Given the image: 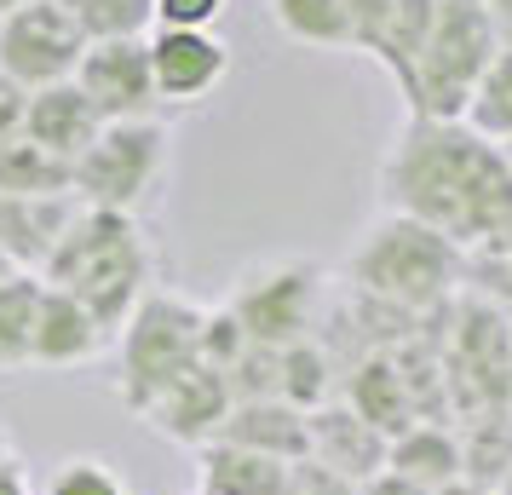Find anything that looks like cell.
Here are the masks:
<instances>
[{
	"mask_svg": "<svg viewBox=\"0 0 512 495\" xmlns=\"http://www.w3.org/2000/svg\"><path fill=\"white\" fill-rule=\"evenodd\" d=\"M231 380L219 375L213 363H196V369H185V375L173 380V386H162L156 398L144 403L139 421L156 432V438H167V444H190V449H208L213 432L225 426V415H231Z\"/></svg>",
	"mask_w": 512,
	"mask_h": 495,
	"instance_id": "11",
	"label": "cell"
},
{
	"mask_svg": "<svg viewBox=\"0 0 512 495\" xmlns=\"http://www.w3.org/2000/svg\"><path fill=\"white\" fill-rule=\"evenodd\" d=\"M202 323H208V306H196L190 294H173V288H150L139 300V311L127 317L121 340V375H116V398L144 415V403L156 398L162 386L196 369L202 363Z\"/></svg>",
	"mask_w": 512,
	"mask_h": 495,
	"instance_id": "6",
	"label": "cell"
},
{
	"mask_svg": "<svg viewBox=\"0 0 512 495\" xmlns=\"http://www.w3.org/2000/svg\"><path fill=\"white\" fill-rule=\"evenodd\" d=\"M24 110H29V93L18 87V81L0 75V144H12L18 133H24Z\"/></svg>",
	"mask_w": 512,
	"mask_h": 495,
	"instance_id": "34",
	"label": "cell"
},
{
	"mask_svg": "<svg viewBox=\"0 0 512 495\" xmlns=\"http://www.w3.org/2000/svg\"><path fill=\"white\" fill-rule=\"evenodd\" d=\"M501 52V35L489 24L484 0H438L432 6V35L415 64V87L403 98V116L461 121L484 70Z\"/></svg>",
	"mask_w": 512,
	"mask_h": 495,
	"instance_id": "5",
	"label": "cell"
},
{
	"mask_svg": "<svg viewBox=\"0 0 512 495\" xmlns=\"http://www.w3.org/2000/svg\"><path fill=\"white\" fill-rule=\"evenodd\" d=\"M438 495H489V490H478V484H466L461 478V484H449V490H438Z\"/></svg>",
	"mask_w": 512,
	"mask_h": 495,
	"instance_id": "37",
	"label": "cell"
},
{
	"mask_svg": "<svg viewBox=\"0 0 512 495\" xmlns=\"http://www.w3.org/2000/svg\"><path fill=\"white\" fill-rule=\"evenodd\" d=\"M87 41H133L156 29V0H64Z\"/></svg>",
	"mask_w": 512,
	"mask_h": 495,
	"instance_id": "26",
	"label": "cell"
},
{
	"mask_svg": "<svg viewBox=\"0 0 512 495\" xmlns=\"http://www.w3.org/2000/svg\"><path fill=\"white\" fill-rule=\"evenodd\" d=\"M386 472L409 478V484L426 490V495L461 484L466 478L461 432H455V426H438V421H415L409 432H397L392 438V449H386Z\"/></svg>",
	"mask_w": 512,
	"mask_h": 495,
	"instance_id": "18",
	"label": "cell"
},
{
	"mask_svg": "<svg viewBox=\"0 0 512 495\" xmlns=\"http://www.w3.org/2000/svg\"><path fill=\"white\" fill-rule=\"evenodd\" d=\"M495 254H501V260H507V271H512V236L501 242V248H495Z\"/></svg>",
	"mask_w": 512,
	"mask_h": 495,
	"instance_id": "38",
	"label": "cell"
},
{
	"mask_svg": "<svg viewBox=\"0 0 512 495\" xmlns=\"http://www.w3.org/2000/svg\"><path fill=\"white\" fill-rule=\"evenodd\" d=\"M41 283L75 294L104 334H121L127 317L139 311V300L156 288V254H150L133 213L81 208L58 242V254L41 271Z\"/></svg>",
	"mask_w": 512,
	"mask_h": 495,
	"instance_id": "3",
	"label": "cell"
},
{
	"mask_svg": "<svg viewBox=\"0 0 512 495\" xmlns=\"http://www.w3.org/2000/svg\"><path fill=\"white\" fill-rule=\"evenodd\" d=\"M104 133V116L93 110V98L81 93L75 81H58V87H41L29 93V110H24V139L47 144L52 156L64 162H81V150Z\"/></svg>",
	"mask_w": 512,
	"mask_h": 495,
	"instance_id": "17",
	"label": "cell"
},
{
	"mask_svg": "<svg viewBox=\"0 0 512 495\" xmlns=\"http://www.w3.org/2000/svg\"><path fill=\"white\" fill-rule=\"evenodd\" d=\"M363 495H426V490H415L409 478H397V472H380L374 484H363Z\"/></svg>",
	"mask_w": 512,
	"mask_h": 495,
	"instance_id": "35",
	"label": "cell"
},
{
	"mask_svg": "<svg viewBox=\"0 0 512 495\" xmlns=\"http://www.w3.org/2000/svg\"><path fill=\"white\" fill-rule=\"evenodd\" d=\"M47 283L35 271H12L0 283V369H29L35 363V317H41Z\"/></svg>",
	"mask_w": 512,
	"mask_h": 495,
	"instance_id": "22",
	"label": "cell"
},
{
	"mask_svg": "<svg viewBox=\"0 0 512 495\" xmlns=\"http://www.w3.org/2000/svg\"><path fill=\"white\" fill-rule=\"evenodd\" d=\"M288 495H363V484H351V478L317 467V461H294V490Z\"/></svg>",
	"mask_w": 512,
	"mask_h": 495,
	"instance_id": "33",
	"label": "cell"
},
{
	"mask_svg": "<svg viewBox=\"0 0 512 495\" xmlns=\"http://www.w3.org/2000/svg\"><path fill=\"white\" fill-rule=\"evenodd\" d=\"M213 444L277 455V461H305V455H311V415L294 409V403H282V398L231 403V415L213 432Z\"/></svg>",
	"mask_w": 512,
	"mask_h": 495,
	"instance_id": "15",
	"label": "cell"
},
{
	"mask_svg": "<svg viewBox=\"0 0 512 495\" xmlns=\"http://www.w3.org/2000/svg\"><path fill=\"white\" fill-rule=\"evenodd\" d=\"M0 196H75V162L18 133L0 144Z\"/></svg>",
	"mask_w": 512,
	"mask_h": 495,
	"instance_id": "21",
	"label": "cell"
},
{
	"mask_svg": "<svg viewBox=\"0 0 512 495\" xmlns=\"http://www.w3.org/2000/svg\"><path fill=\"white\" fill-rule=\"evenodd\" d=\"M489 495H512V472H507V478H501V484H495Z\"/></svg>",
	"mask_w": 512,
	"mask_h": 495,
	"instance_id": "40",
	"label": "cell"
},
{
	"mask_svg": "<svg viewBox=\"0 0 512 495\" xmlns=\"http://www.w3.org/2000/svg\"><path fill=\"white\" fill-rule=\"evenodd\" d=\"M271 24L300 41V47H323V52H351V12L346 0H265Z\"/></svg>",
	"mask_w": 512,
	"mask_h": 495,
	"instance_id": "24",
	"label": "cell"
},
{
	"mask_svg": "<svg viewBox=\"0 0 512 495\" xmlns=\"http://www.w3.org/2000/svg\"><path fill=\"white\" fill-rule=\"evenodd\" d=\"M323 271L311 260H259L236 277L231 300L236 323L248 329L254 346H271V352H288L300 340H317L323 329Z\"/></svg>",
	"mask_w": 512,
	"mask_h": 495,
	"instance_id": "7",
	"label": "cell"
},
{
	"mask_svg": "<svg viewBox=\"0 0 512 495\" xmlns=\"http://www.w3.org/2000/svg\"><path fill=\"white\" fill-rule=\"evenodd\" d=\"M75 87L93 98V110L104 121H144L156 116V64H150V35H133V41H93L81 70H75Z\"/></svg>",
	"mask_w": 512,
	"mask_h": 495,
	"instance_id": "10",
	"label": "cell"
},
{
	"mask_svg": "<svg viewBox=\"0 0 512 495\" xmlns=\"http://www.w3.org/2000/svg\"><path fill=\"white\" fill-rule=\"evenodd\" d=\"M386 213L420 219L455 248H501L512 236V167L507 150L466 121L403 116L392 150L380 162Z\"/></svg>",
	"mask_w": 512,
	"mask_h": 495,
	"instance_id": "1",
	"label": "cell"
},
{
	"mask_svg": "<svg viewBox=\"0 0 512 495\" xmlns=\"http://www.w3.org/2000/svg\"><path fill=\"white\" fill-rule=\"evenodd\" d=\"M110 346V334L98 329V317L75 294L47 288L41 294V317H35V363L29 369H81Z\"/></svg>",
	"mask_w": 512,
	"mask_h": 495,
	"instance_id": "16",
	"label": "cell"
},
{
	"mask_svg": "<svg viewBox=\"0 0 512 495\" xmlns=\"http://www.w3.org/2000/svg\"><path fill=\"white\" fill-rule=\"evenodd\" d=\"M87 47L93 41L81 35V24H75V12L64 0H29V6L0 18V75L18 81L24 93L75 81Z\"/></svg>",
	"mask_w": 512,
	"mask_h": 495,
	"instance_id": "9",
	"label": "cell"
},
{
	"mask_svg": "<svg viewBox=\"0 0 512 495\" xmlns=\"http://www.w3.org/2000/svg\"><path fill=\"white\" fill-rule=\"evenodd\" d=\"M346 283L363 294L369 306L392 311V317H443L466 288V248H455L443 231L403 219V213H380L369 231L351 242L346 254Z\"/></svg>",
	"mask_w": 512,
	"mask_h": 495,
	"instance_id": "2",
	"label": "cell"
},
{
	"mask_svg": "<svg viewBox=\"0 0 512 495\" xmlns=\"http://www.w3.org/2000/svg\"><path fill=\"white\" fill-rule=\"evenodd\" d=\"M162 167H167V127L156 116L104 121V133L75 162V196H81V208L133 213L156 190Z\"/></svg>",
	"mask_w": 512,
	"mask_h": 495,
	"instance_id": "8",
	"label": "cell"
},
{
	"mask_svg": "<svg viewBox=\"0 0 512 495\" xmlns=\"http://www.w3.org/2000/svg\"><path fill=\"white\" fill-rule=\"evenodd\" d=\"M386 449H392V438L374 432L346 398L311 409V455H305V461L340 472L351 484H374V478L386 472Z\"/></svg>",
	"mask_w": 512,
	"mask_h": 495,
	"instance_id": "13",
	"label": "cell"
},
{
	"mask_svg": "<svg viewBox=\"0 0 512 495\" xmlns=\"http://www.w3.org/2000/svg\"><path fill=\"white\" fill-rule=\"evenodd\" d=\"M18 6H29V0H0V18H6V12H18Z\"/></svg>",
	"mask_w": 512,
	"mask_h": 495,
	"instance_id": "39",
	"label": "cell"
},
{
	"mask_svg": "<svg viewBox=\"0 0 512 495\" xmlns=\"http://www.w3.org/2000/svg\"><path fill=\"white\" fill-rule=\"evenodd\" d=\"M346 403L374 426V432H409L415 426V403H409V386H403V369H397L392 352H363L346 369Z\"/></svg>",
	"mask_w": 512,
	"mask_h": 495,
	"instance_id": "19",
	"label": "cell"
},
{
	"mask_svg": "<svg viewBox=\"0 0 512 495\" xmlns=\"http://www.w3.org/2000/svg\"><path fill=\"white\" fill-rule=\"evenodd\" d=\"M484 6H489V24L501 35V47L512 52V0H484Z\"/></svg>",
	"mask_w": 512,
	"mask_h": 495,
	"instance_id": "36",
	"label": "cell"
},
{
	"mask_svg": "<svg viewBox=\"0 0 512 495\" xmlns=\"http://www.w3.org/2000/svg\"><path fill=\"white\" fill-rule=\"evenodd\" d=\"M443 386L455 432L512 415V311L478 288H461L443 311Z\"/></svg>",
	"mask_w": 512,
	"mask_h": 495,
	"instance_id": "4",
	"label": "cell"
},
{
	"mask_svg": "<svg viewBox=\"0 0 512 495\" xmlns=\"http://www.w3.org/2000/svg\"><path fill=\"white\" fill-rule=\"evenodd\" d=\"M150 64L162 104H202L231 75V47L213 29H150Z\"/></svg>",
	"mask_w": 512,
	"mask_h": 495,
	"instance_id": "12",
	"label": "cell"
},
{
	"mask_svg": "<svg viewBox=\"0 0 512 495\" xmlns=\"http://www.w3.org/2000/svg\"><path fill=\"white\" fill-rule=\"evenodd\" d=\"M248 329L236 323V311L231 306H208V323H202V363H213L219 375H231L236 363L248 357Z\"/></svg>",
	"mask_w": 512,
	"mask_h": 495,
	"instance_id": "29",
	"label": "cell"
},
{
	"mask_svg": "<svg viewBox=\"0 0 512 495\" xmlns=\"http://www.w3.org/2000/svg\"><path fill=\"white\" fill-rule=\"evenodd\" d=\"M81 213V196H0V254L12 271H47L64 231Z\"/></svg>",
	"mask_w": 512,
	"mask_h": 495,
	"instance_id": "14",
	"label": "cell"
},
{
	"mask_svg": "<svg viewBox=\"0 0 512 495\" xmlns=\"http://www.w3.org/2000/svg\"><path fill=\"white\" fill-rule=\"evenodd\" d=\"M461 455H466V484L495 490V484L512 472V415L461 426Z\"/></svg>",
	"mask_w": 512,
	"mask_h": 495,
	"instance_id": "28",
	"label": "cell"
},
{
	"mask_svg": "<svg viewBox=\"0 0 512 495\" xmlns=\"http://www.w3.org/2000/svg\"><path fill=\"white\" fill-rule=\"evenodd\" d=\"M294 490V461L254 455V449L208 444L196 461V495H288Z\"/></svg>",
	"mask_w": 512,
	"mask_h": 495,
	"instance_id": "20",
	"label": "cell"
},
{
	"mask_svg": "<svg viewBox=\"0 0 512 495\" xmlns=\"http://www.w3.org/2000/svg\"><path fill=\"white\" fill-rule=\"evenodd\" d=\"M346 12H351V52H374V41L392 24L397 0H346Z\"/></svg>",
	"mask_w": 512,
	"mask_h": 495,
	"instance_id": "32",
	"label": "cell"
},
{
	"mask_svg": "<svg viewBox=\"0 0 512 495\" xmlns=\"http://www.w3.org/2000/svg\"><path fill=\"white\" fill-rule=\"evenodd\" d=\"M328 392H334V357H328L323 340H300V346H288V352H282V386H277V398L311 415V409L334 403Z\"/></svg>",
	"mask_w": 512,
	"mask_h": 495,
	"instance_id": "25",
	"label": "cell"
},
{
	"mask_svg": "<svg viewBox=\"0 0 512 495\" xmlns=\"http://www.w3.org/2000/svg\"><path fill=\"white\" fill-rule=\"evenodd\" d=\"M432 6L438 0H397L392 24H386V35L374 41V64L397 81V93L409 98V87H415V64L420 52H426V35H432Z\"/></svg>",
	"mask_w": 512,
	"mask_h": 495,
	"instance_id": "23",
	"label": "cell"
},
{
	"mask_svg": "<svg viewBox=\"0 0 512 495\" xmlns=\"http://www.w3.org/2000/svg\"><path fill=\"white\" fill-rule=\"evenodd\" d=\"M231 0H156V29H213Z\"/></svg>",
	"mask_w": 512,
	"mask_h": 495,
	"instance_id": "31",
	"label": "cell"
},
{
	"mask_svg": "<svg viewBox=\"0 0 512 495\" xmlns=\"http://www.w3.org/2000/svg\"><path fill=\"white\" fill-rule=\"evenodd\" d=\"M6 277H12V260H6V254H0V283H6Z\"/></svg>",
	"mask_w": 512,
	"mask_h": 495,
	"instance_id": "41",
	"label": "cell"
},
{
	"mask_svg": "<svg viewBox=\"0 0 512 495\" xmlns=\"http://www.w3.org/2000/svg\"><path fill=\"white\" fill-rule=\"evenodd\" d=\"M501 150H507V167H512V139H507V144H501Z\"/></svg>",
	"mask_w": 512,
	"mask_h": 495,
	"instance_id": "42",
	"label": "cell"
},
{
	"mask_svg": "<svg viewBox=\"0 0 512 495\" xmlns=\"http://www.w3.org/2000/svg\"><path fill=\"white\" fill-rule=\"evenodd\" d=\"M47 495H127V484L116 478L110 461H98V455H75L64 467L47 478Z\"/></svg>",
	"mask_w": 512,
	"mask_h": 495,
	"instance_id": "30",
	"label": "cell"
},
{
	"mask_svg": "<svg viewBox=\"0 0 512 495\" xmlns=\"http://www.w3.org/2000/svg\"><path fill=\"white\" fill-rule=\"evenodd\" d=\"M461 121L472 127V133L495 139V144L512 139V52L507 47L495 52V64L484 70V81H478V93H472V104H466Z\"/></svg>",
	"mask_w": 512,
	"mask_h": 495,
	"instance_id": "27",
	"label": "cell"
}]
</instances>
